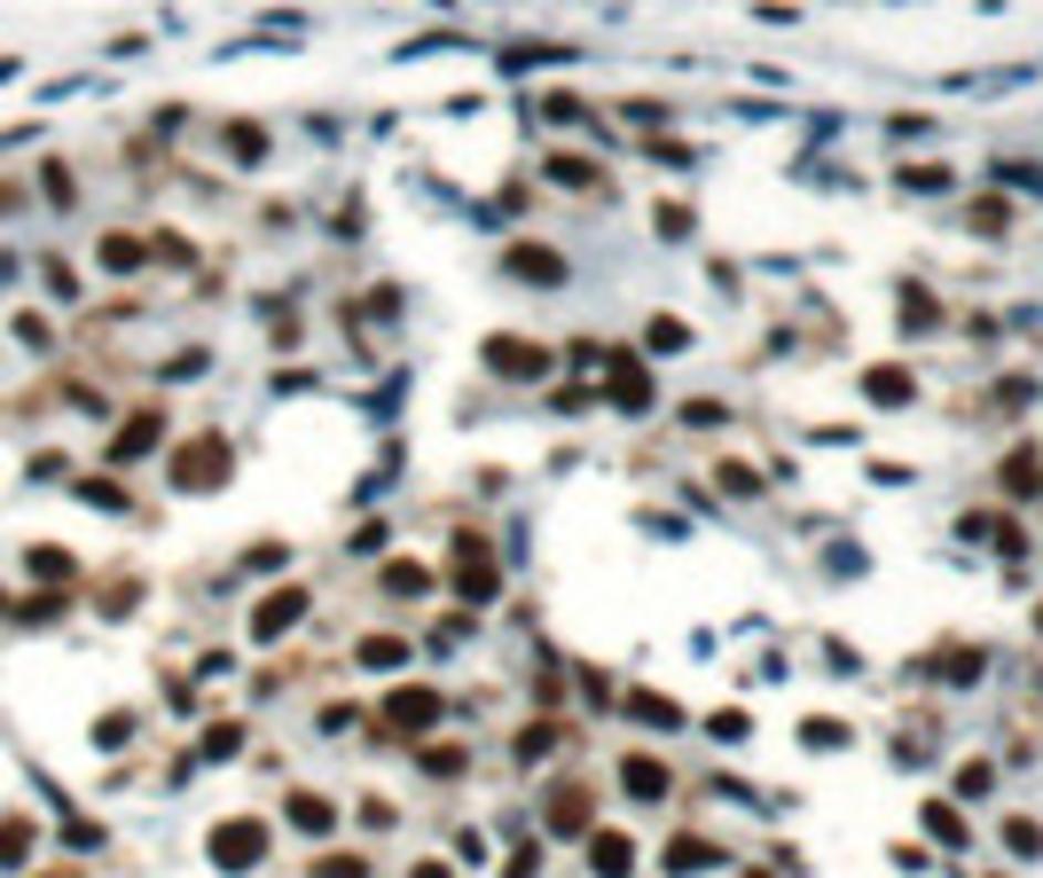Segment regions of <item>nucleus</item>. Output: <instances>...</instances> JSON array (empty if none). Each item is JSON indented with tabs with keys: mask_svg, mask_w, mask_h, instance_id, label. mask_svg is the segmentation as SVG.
<instances>
[{
	"mask_svg": "<svg viewBox=\"0 0 1043 878\" xmlns=\"http://www.w3.org/2000/svg\"><path fill=\"white\" fill-rule=\"evenodd\" d=\"M259 855H268V832H259V824H228V832H212V863H228V870H251Z\"/></svg>",
	"mask_w": 1043,
	"mask_h": 878,
	"instance_id": "f257e3e1",
	"label": "nucleus"
},
{
	"mask_svg": "<svg viewBox=\"0 0 1043 878\" xmlns=\"http://www.w3.org/2000/svg\"><path fill=\"white\" fill-rule=\"evenodd\" d=\"M173 479H181V487H220L228 479V448H220V439H189V456L173 463Z\"/></svg>",
	"mask_w": 1043,
	"mask_h": 878,
	"instance_id": "f03ea898",
	"label": "nucleus"
},
{
	"mask_svg": "<svg viewBox=\"0 0 1043 878\" xmlns=\"http://www.w3.org/2000/svg\"><path fill=\"white\" fill-rule=\"evenodd\" d=\"M487 369H502V377H542L550 354H534V345H518V337H487Z\"/></svg>",
	"mask_w": 1043,
	"mask_h": 878,
	"instance_id": "7ed1b4c3",
	"label": "nucleus"
},
{
	"mask_svg": "<svg viewBox=\"0 0 1043 878\" xmlns=\"http://www.w3.org/2000/svg\"><path fill=\"white\" fill-rule=\"evenodd\" d=\"M393 722L400 730H431V722H440V690H424V682L416 690H393Z\"/></svg>",
	"mask_w": 1043,
	"mask_h": 878,
	"instance_id": "20e7f679",
	"label": "nucleus"
},
{
	"mask_svg": "<svg viewBox=\"0 0 1043 878\" xmlns=\"http://www.w3.org/2000/svg\"><path fill=\"white\" fill-rule=\"evenodd\" d=\"M456 588H463L471 604H487V596L502 588V581H494V557H487L479 542H463V573H456Z\"/></svg>",
	"mask_w": 1043,
	"mask_h": 878,
	"instance_id": "39448f33",
	"label": "nucleus"
},
{
	"mask_svg": "<svg viewBox=\"0 0 1043 878\" xmlns=\"http://www.w3.org/2000/svg\"><path fill=\"white\" fill-rule=\"evenodd\" d=\"M299 612H306V596H299V588H283V596H268V604H259V620H251V628H259V636L275 644V636H283V628L299 620Z\"/></svg>",
	"mask_w": 1043,
	"mask_h": 878,
	"instance_id": "423d86ee",
	"label": "nucleus"
},
{
	"mask_svg": "<svg viewBox=\"0 0 1043 878\" xmlns=\"http://www.w3.org/2000/svg\"><path fill=\"white\" fill-rule=\"evenodd\" d=\"M620 784H628V793H636V801H659V793H667V769H659L651 753H628V769H620Z\"/></svg>",
	"mask_w": 1043,
	"mask_h": 878,
	"instance_id": "0eeeda50",
	"label": "nucleus"
},
{
	"mask_svg": "<svg viewBox=\"0 0 1043 878\" xmlns=\"http://www.w3.org/2000/svg\"><path fill=\"white\" fill-rule=\"evenodd\" d=\"M510 268H518V275H526V283H557V275H565V268H557V251H550V243H518V251H510Z\"/></svg>",
	"mask_w": 1043,
	"mask_h": 878,
	"instance_id": "6e6552de",
	"label": "nucleus"
},
{
	"mask_svg": "<svg viewBox=\"0 0 1043 878\" xmlns=\"http://www.w3.org/2000/svg\"><path fill=\"white\" fill-rule=\"evenodd\" d=\"M613 400H620V408H644V400H651V385H644L636 362H613Z\"/></svg>",
	"mask_w": 1043,
	"mask_h": 878,
	"instance_id": "1a4fd4ad",
	"label": "nucleus"
},
{
	"mask_svg": "<svg viewBox=\"0 0 1043 878\" xmlns=\"http://www.w3.org/2000/svg\"><path fill=\"white\" fill-rule=\"evenodd\" d=\"M149 439H157V416H134V424L118 431V448H111V456H118V463H134V456H149Z\"/></svg>",
	"mask_w": 1043,
	"mask_h": 878,
	"instance_id": "9d476101",
	"label": "nucleus"
},
{
	"mask_svg": "<svg viewBox=\"0 0 1043 878\" xmlns=\"http://www.w3.org/2000/svg\"><path fill=\"white\" fill-rule=\"evenodd\" d=\"M588 863H596L604 878H620V870H628V839H620V832H604V839L588 847Z\"/></svg>",
	"mask_w": 1043,
	"mask_h": 878,
	"instance_id": "9b49d317",
	"label": "nucleus"
},
{
	"mask_svg": "<svg viewBox=\"0 0 1043 878\" xmlns=\"http://www.w3.org/2000/svg\"><path fill=\"white\" fill-rule=\"evenodd\" d=\"M863 385H872V400H879V408L910 400V377H903V369H872V377H863Z\"/></svg>",
	"mask_w": 1043,
	"mask_h": 878,
	"instance_id": "f8f14e48",
	"label": "nucleus"
},
{
	"mask_svg": "<svg viewBox=\"0 0 1043 878\" xmlns=\"http://www.w3.org/2000/svg\"><path fill=\"white\" fill-rule=\"evenodd\" d=\"M581 816H588V801H581L573 784H565V793L550 801V832H581Z\"/></svg>",
	"mask_w": 1043,
	"mask_h": 878,
	"instance_id": "ddd939ff",
	"label": "nucleus"
},
{
	"mask_svg": "<svg viewBox=\"0 0 1043 878\" xmlns=\"http://www.w3.org/2000/svg\"><path fill=\"white\" fill-rule=\"evenodd\" d=\"M291 824H299V832H330V801H314V793H291Z\"/></svg>",
	"mask_w": 1043,
	"mask_h": 878,
	"instance_id": "4468645a",
	"label": "nucleus"
},
{
	"mask_svg": "<svg viewBox=\"0 0 1043 878\" xmlns=\"http://www.w3.org/2000/svg\"><path fill=\"white\" fill-rule=\"evenodd\" d=\"M400 659H408L400 636H369V644H362V667H400Z\"/></svg>",
	"mask_w": 1043,
	"mask_h": 878,
	"instance_id": "2eb2a0df",
	"label": "nucleus"
},
{
	"mask_svg": "<svg viewBox=\"0 0 1043 878\" xmlns=\"http://www.w3.org/2000/svg\"><path fill=\"white\" fill-rule=\"evenodd\" d=\"M926 832H934L941 847H958V839H966V824H958V808H941V801L926 808Z\"/></svg>",
	"mask_w": 1043,
	"mask_h": 878,
	"instance_id": "dca6fc26",
	"label": "nucleus"
},
{
	"mask_svg": "<svg viewBox=\"0 0 1043 878\" xmlns=\"http://www.w3.org/2000/svg\"><path fill=\"white\" fill-rule=\"evenodd\" d=\"M103 268H118V275L142 268V243H134V236H111V243H103Z\"/></svg>",
	"mask_w": 1043,
	"mask_h": 878,
	"instance_id": "f3484780",
	"label": "nucleus"
},
{
	"mask_svg": "<svg viewBox=\"0 0 1043 878\" xmlns=\"http://www.w3.org/2000/svg\"><path fill=\"white\" fill-rule=\"evenodd\" d=\"M690 863H715V847L707 839H675L667 847V870H690Z\"/></svg>",
	"mask_w": 1043,
	"mask_h": 878,
	"instance_id": "a211bd4d",
	"label": "nucleus"
},
{
	"mask_svg": "<svg viewBox=\"0 0 1043 878\" xmlns=\"http://www.w3.org/2000/svg\"><path fill=\"white\" fill-rule=\"evenodd\" d=\"M424 581H431V573H424V565H408V557H400V565H393V573H385V588H393V596H416V588H424Z\"/></svg>",
	"mask_w": 1043,
	"mask_h": 878,
	"instance_id": "6ab92c4d",
	"label": "nucleus"
},
{
	"mask_svg": "<svg viewBox=\"0 0 1043 878\" xmlns=\"http://www.w3.org/2000/svg\"><path fill=\"white\" fill-rule=\"evenodd\" d=\"M24 847H32L24 824H0V863H24Z\"/></svg>",
	"mask_w": 1043,
	"mask_h": 878,
	"instance_id": "aec40b11",
	"label": "nucleus"
},
{
	"mask_svg": "<svg viewBox=\"0 0 1043 878\" xmlns=\"http://www.w3.org/2000/svg\"><path fill=\"white\" fill-rule=\"evenodd\" d=\"M941 675H949V682H973V675H981V651H949Z\"/></svg>",
	"mask_w": 1043,
	"mask_h": 878,
	"instance_id": "412c9836",
	"label": "nucleus"
},
{
	"mask_svg": "<svg viewBox=\"0 0 1043 878\" xmlns=\"http://www.w3.org/2000/svg\"><path fill=\"white\" fill-rule=\"evenodd\" d=\"M32 573H48V581H71V557H63V550H32Z\"/></svg>",
	"mask_w": 1043,
	"mask_h": 878,
	"instance_id": "4be33fe9",
	"label": "nucleus"
},
{
	"mask_svg": "<svg viewBox=\"0 0 1043 878\" xmlns=\"http://www.w3.org/2000/svg\"><path fill=\"white\" fill-rule=\"evenodd\" d=\"M236 745H243V730H236V722H220V730H212V738H205V753H212V761H228V753H236Z\"/></svg>",
	"mask_w": 1043,
	"mask_h": 878,
	"instance_id": "5701e85b",
	"label": "nucleus"
},
{
	"mask_svg": "<svg viewBox=\"0 0 1043 878\" xmlns=\"http://www.w3.org/2000/svg\"><path fill=\"white\" fill-rule=\"evenodd\" d=\"M1004 839H1012V855H1035V847H1043V832H1035L1028 816H1012V832H1004Z\"/></svg>",
	"mask_w": 1043,
	"mask_h": 878,
	"instance_id": "b1692460",
	"label": "nucleus"
},
{
	"mask_svg": "<svg viewBox=\"0 0 1043 878\" xmlns=\"http://www.w3.org/2000/svg\"><path fill=\"white\" fill-rule=\"evenodd\" d=\"M314 878H369L354 855H330V863H314Z\"/></svg>",
	"mask_w": 1043,
	"mask_h": 878,
	"instance_id": "393cba45",
	"label": "nucleus"
},
{
	"mask_svg": "<svg viewBox=\"0 0 1043 878\" xmlns=\"http://www.w3.org/2000/svg\"><path fill=\"white\" fill-rule=\"evenodd\" d=\"M1035 628H1043V612H1035Z\"/></svg>",
	"mask_w": 1043,
	"mask_h": 878,
	"instance_id": "a878e982",
	"label": "nucleus"
}]
</instances>
